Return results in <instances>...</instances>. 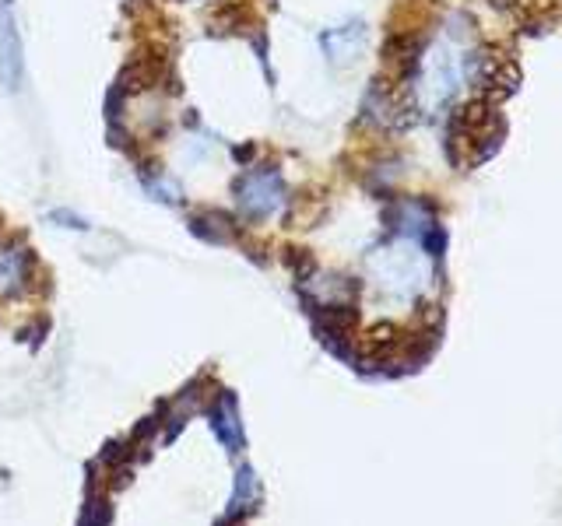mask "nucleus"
<instances>
[{
  "instance_id": "nucleus-3",
  "label": "nucleus",
  "mask_w": 562,
  "mask_h": 526,
  "mask_svg": "<svg viewBox=\"0 0 562 526\" xmlns=\"http://www.w3.org/2000/svg\"><path fill=\"white\" fill-rule=\"evenodd\" d=\"M457 85H461V64L454 60L447 43L433 46L418 60V102H422V109H429V113L443 109L457 95Z\"/></svg>"
},
{
  "instance_id": "nucleus-10",
  "label": "nucleus",
  "mask_w": 562,
  "mask_h": 526,
  "mask_svg": "<svg viewBox=\"0 0 562 526\" xmlns=\"http://www.w3.org/2000/svg\"><path fill=\"white\" fill-rule=\"evenodd\" d=\"M50 218L53 221H64V228H88L85 221H81L78 214H71V211H53Z\"/></svg>"
},
{
  "instance_id": "nucleus-8",
  "label": "nucleus",
  "mask_w": 562,
  "mask_h": 526,
  "mask_svg": "<svg viewBox=\"0 0 562 526\" xmlns=\"http://www.w3.org/2000/svg\"><path fill=\"white\" fill-rule=\"evenodd\" d=\"M190 228H194L201 239L208 242H218V246H225V242L236 239V225H232L225 214L218 211H201V214H190Z\"/></svg>"
},
{
  "instance_id": "nucleus-4",
  "label": "nucleus",
  "mask_w": 562,
  "mask_h": 526,
  "mask_svg": "<svg viewBox=\"0 0 562 526\" xmlns=\"http://www.w3.org/2000/svg\"><path fill=\"white\" fill-rule=\"evenodd\" d=\"M461 78L468 81L478 92V99H499V95L513 92L517 71L510 67V60L499 57L496 50H471L461 60Z\"/></svg>"
},
{
  "instance_id": "nucleus-1",
  "label": "nucleus",
  "mask_w": 562,
  "mask_h": 526,
  "mask_svg": "<svg viewBox=\"0 0 562 526\" xmlns=\"http://www.w3.org/2000/svg\"><path fill=\"white\" fill-rule=\"evenodd\" d=\"M503 137H506V127L496 109L489 106V99H475L471 106H464L461 113H454V120H450V155L457 158V151L468 148L461 165H478L489 155H496Z\"/></svg>"
},
{
  "instance_id": "nucleus-5",
  "label": "nucleus",
  "mask_w": 562,
  "mask_h": 526,
  "mask_svg": "<svg viewBox=\"0 0 562 526\" xmlns=\"http://www.w3.org/2000/svg\"><path fill=\"white\" fill-rule=\"evenodd\" d=\"M0 85L8 92L22 85V39L11 18V0H0Z\"/></svg>"
},
{
  "instance_id": "nucleus-2",
  "label": "nucleus",
  "mask_w": 562,
  "mask_h": 526,
  "mask_svg": "<svg viewBox=\"0 0 562 526\" xmlns=\"http://www.w3.org/2000/svg\"><path fill=\"white\" fill-rule=\"evenodd\" d=\"M232 193H236L239 214L246 221H271L289 204V190H285V179H281L278 169L243 172L232 186Z\"/></svg>"
},
{
  "instance_id": "nucleus-7",
  "label": "nucleus",
  "mask_w": 562,
  "mask_h": 526,
  "mask_svg": "<svg viewBox=\"0 0 562 526\" xmlns=\"http://www.w3.org/2000/svg\"><path fill=\"white\" fill-rule=\"evenodd\" d=\"M32 267H36V260H32V253L25 246H18V242H11V246L0 249V292H18V288H25V281L32 278Z\"/></svg>"
},
{
  "instance_id": "nucleus-9",
  "label": "nucleus",
  "mask_w": 562,
  "mask_h": 526,
  "mask_svg": "<svg viewBox=\"0 0 562 526\" xmlns=\"http://www.w3.org/2000/svg\"><path fill=\"white\" fill-rule=\"evenodd\" d=\"M211 418H215L211 421L215 432L222 435L229 446H236L239 442V418H236V397H232V393H222V397H218V407L211 411Z\"/></svg>"
},
{
  "instance_id": "nucleus-6",
  "label": "nucleus",
  "mask_w": 562,
  "mask_h": 526,
  "mask_svg": "<svg viewBox=\"0 0 562 526\" xmlns=\"http://www.w3.org/2000/svg\"><path fill=\"white\" fill-rule=\"evenodd\" d=\"M320 43H324V53L331 57V64H352L362 53V46H366V29H362V22H348L341 29L324 32Z\"/></svg>"
}]
</instances>
